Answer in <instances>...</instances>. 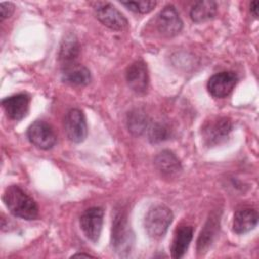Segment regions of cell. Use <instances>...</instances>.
I'll return each mask as SVG.
<instances>
[{
  "label": "cell",
  "instance_id": "obj_18",
  "mask_svg": "<svg viewBox=\"0 0 259 259\" xmlns=\"http://www.w3.org/2000/svg\"><path fill=\"white\" fill-rule=\"evenodd\" d=\"M217 13V3L209 0L195 2L190 9V18L194 22H203L214 17Z\"/></svg>",
  "mask_w": 259,
  "mask_h": 259
},
{
  "label": "cell",
  "instance_id": "obj_15",
  "mask_svg": "<svg viewBox=\"0 0 259 259\" xmlns=\"http://www.w3.org/2000/svg\"><path fill=\"white\" fill-rule=\"evenodd\" d=\"M193 230L190 226H181L176 230L172 247L171 253L173 258H181L187 251L188 246L192 240Z\"/></svg>",
  "mask_w": 259,
  "mask_h": 259
},
{
  "label": "cell",
  "instance_id": "obj_6",
  "mask_svg": "<svg viewBox=\"0 0 259 259\" xmlns=\"http://www.w3.org/2000/svg\"><path fill=\"white\" fill-rule=\"evenodd\" d=\"M65 132L70 141L74 143H81L87 136V123L84 113L78 109H70L64 121Z\"/></svg>",
  "mask_w": 259,
  "mask_h": 259
},
{
  "label": "cell",
  "instance_id": "obj_8",
  "mask_svg": "<svg viewBox=\"0 0 259 259\" xmlns=\"http://www.w3.org/2000/svg\"><path fill=\"white\" fill-rule=\"evenodd\" d=\"M131 237L126 215L123 211H117L112 223V246L118 253L127 252L131 246Z\"/></svg>",
  "mask_w": 259,
  "mask_h": 259
},
{
  "label": "cell",
  "instance_id": "obj_19",
  "mask_svg": "<svg viewBox=\"0 0 259 259\" xmlns=\"http://www.w3.org/2000/svg\"><path fill=\"white\" fill-rule=\"evenodd\" d=\"M148 125V117L147 114L140 110L135 109L131 111L127 115V126L131 133L136 136L142 135Z\"/></svg>",
  "mask_w": 259,
  "mask_h": 259
},
{
  "label": "cell",
  "instance_id": "obj_17",
  "mask_svg": "<svg viewBox=\"0 0 259 259\" xmlns=\"http://www.w3.org/2000/svg\"><path fill=\"white\" fill-rule=\"evenodd\" d=\"M220 226V219L217 215H210L197 240V251L202 254L211 245Z\"/></svg>",
  "mask_w": 259,
  "mask_h": 259
},
{
  "label": "cell",
  "instance_id": "obj_12",
  "mask_svg": "<svg viewBox=\"0 0 259 259\" xmlns=\"http://www.w3.org/2000/svg\"><path fill=\"white\" fill-rule=\"evenodd\" d=\"M128 86L137 93H144L148 88L149 76L145 63L142 61L134 62L126 69L125 73Z\"/></svg>",
  "mask_w": 259,
  "mask_h": 259
},
{
  "label": "cell",
  "instance_id": "obj_10",
  "mask_svg": "<svg viewBox=\"0 0 259 259\" xmlns=\"http://www.w3.org/2000/svg\"><path fill=\"white\" fill-rule=\"evenodd\" d=\"M238 82L237 75L232 71H225L211 76L207 82L208 92L215 98L228 96Z\"/></svg>",
  "mask_w": 259,
  "mask_h": 259
},
{
  "label": "cell",
  "instance_id": "obj_23",
  "mask_svg": "<svg viewBox=\"0 0 259 259\" xmlns=\"http://www.w3.org/2000/svg\"><path fill=\"white\" fill-rule=\"evenodd\" d=\"M14 11V5L11 2H1L0 3V12H1V20L9 17Z\"/></svg>",
  "mask_w": 259,
  "mask_h": 259
},
{
  "label": "cell",
  "instance_id": "obj_4",
  "mask_svg": "<svg viewBox=\"0 0 259 259\" xmlns=\"http://www.w3.org/2000/svg\"><path fill=\"white\" fill-rule=\"evenodd\" d=\"M29 142L38 149L49 150L57 142V136L53 127L44 120H35L27 130Z\"/></svg>",
  "mask_w": 259,
  "mask_h": 259
},
{
  "label": "cell",
  "instance_id": "obj_24",
  "mask_svg": "<svg viewBox=\"0 0 259 259\" xmlns=\"http://www.w3.org/2000/svg\"><path fill=\"white\" fill-rule=\"evenodd\" d=\"M250 11L254 15V17L258 16V1H253L250 4Z\"/></svg>",
  "mask_w": 259,
  "mask_h": 259
},
{
  "label": "cell",
  "instance_id": "obj_22",
  "mask_svg": "<svg viewBox=\"0 0 259 259\" xmlns=\"http://www.w3.org/2000/svg\"><path fill=\"white\" fill-rule=\"evenodd\" d=\"M168 137V130L161 123H155L149 131V139L153 143L161 142Z\"/></svg>",
  "mask_w": 259,
  "mask_h": 259
},
{
  "label": "cell",
  "instance_id": "obj_14",
  "mask_svg": "<svg viewBox=\"0 0 259 259\" xmlns=\"http://www.w3.org/2000/svg\"><path fill=\"white\" fill-rule=\"evenodd\" d=\"M258 222L257 211L253 208H242L236 211L233 221V230L237 234H245L253 230Z\"/></svg>",
  "mask_w": 259,
  "mask_h": 259
},
{
  "label": "cell",
  "instance_id": "obj_9",
  "mask_svg": "<svg viewBox=\"0 0 259 259\" xmlns=\"http://www.w3.org/2000/svg\"><path fill=\"white\" fill-rule=\"evenodd\" d=\"M182 20L173 5L165 6L157 18L158 30L168 37L177 35L182 29Z\"/></svg>",
  "mask_w": 259,
  "mask_h": 259
},
{
  "label": "cell",
  "instance_id": "obj_21",
  "mask_svg": "<svg viewBox=\"0 0 259 259\" xmlns=\"http://www.w3.org/2000/svg\"><path fill=\"white\" fill-rule=\"evenodd\" d=\"M121 4L134 12L148 13L154 9L156 1H127L121 2Z\"/></svg>",
  "mask_w": 259,
  "mask_h": 259
},
{
  "label": "cell",
  "instance_id": "obj_20",
  "mask_svg": "<svg viewBox=\"0 0 259 259\" xmlns=\"http://www.w3.org/2000/svg\"><path fill=\"white\" fill-rule=\"evenodd\" d=\"M79 53V47L76 39H73V36H70L64 40L63 46L60 52V59L63 61L64 65L75 62V59Z\"/></svg>",
  "mask_w": 259,
  "mask_h": 259
},
{
  "label": "cell",
  "instance_id": "obj_7",
  "mask_svg": "<svg viewBox=\"0 0 259 259\" xmlns=\"http://www.w3.org/2000/svg\"><path fill=\"white\" fill-rule=\"evenodd\" d=\"M103 209L101 207H90L80 217V226L84 235L92 242H97L103 224Z\"/></svg>",
  "mask_w": 259,
  "mask_h": 259
},
{
  "label": "cell",
  "instance_id": "obj_1",
  "mask_svg": "<svg viewBox=\"0 0 259 259\" xmlns=\"http://www.w3.org/2000/svg\"><path fill=\"white\" fill-rule=\"evenodd\" d=\"M2 199L8 210L15 217L24 220H34L38 214L36 202L17 185L7 187Z\"/></svg>",
  "mask_w": 259,
  "mask_h": 259
},
{
  "label": "cell",
  "instance_id": "obj_25",
  "mask_svg": "<svg viewBox=\"0 0 259 259\" xmlns=\"http://www.w3.org/2000/svg\"><path fill=\"white\" fill-rule=\"evenodd\" d=\"M74 256H84V257H91V255L89 254H83V253H79V254H75Z\"/></svg>",
  "mask_w": 259,
  "mask_h": 259
},
{
  "label": "cell",
  "instance_id": "obj_11",
  "mask_svg": "<svg viewBox=\"0 0 259 259\" xmlns=\"http://www.w3.org/2000/svg\"><path fill=\"white\" fill-rule=\"evenodd\" d=\"M2 107L9 118L20 120L27 114L29 97L23 93L8 96L2 100Z\"/></svg>",
  "mask_w": 259,
  "mask_h": 259
},
{
  "label": "cell",
  "instance_id": "obj_3",
  "mask_svg": "<svg viewBox=\"0 0 259 259\" xmlns=\"http://www.w3.org/2000/svg\"><path fill=\"white\" fill-rule=\"evenodd\" d=\"M232 131V121L228 117H215L202 126V138L207 146H217L224 142Z\"/></svg>",
  "mask_w": 259,
  "mask_h": 259
},
{
  "label": "cell",
  "instance_id": "obj_13",
  "mask_svg": "<svg viewBox=\"0 0 259 259\" xmlns=\"http://www.w3.org/2000/svg\"><path fill=\"white\" fill-rule=\"evenodd\" d=\"M62 79L64 82L71 85L85 86L90 83L91 74L85 66L72 62L63 65Z\"/></svg>",
  "mask_w": 259,
  "mask_h": 259
},
{
  "label": "cell",
  "instance_id": "obj_16",
  "mask_svg": "<svg viewBox=\"0 0 259 259\" xmlns=\"http://www.w3.org/2000/svg\"><path fill=\"white\" fill-rule=\"evenodd\" d=\"M155 165L159 172L165 176L176 175L181 170L178 158L168 150H165L156 156Z\"/></svg>",
  "mask_w": 259,
  "mask_h": 259
},
{
  "label": "cell",
  "instance_id": "obj_2",
  "mask_svg": "<svg viewBox=\"0 0 259 259\" xmlns=\"http://www.w3.org/2000/svg\"><path fill=\"white\" fill-rule=\"evenodd\" d=\"M173 221V213L169 207L157 204L149 209L145 217V229L153 239L162 238Z\"/></svg>",
  "mask_w": 259,
  "mask_h": 259
},
{
  "label": "cell",
  "instance_id": "obj_5",
  "mask_svg": "<svg viewBox=\"0 0 259 259\" xmlns=\"http://www.w3.org/2000/svg\"><path fill=\"white\" fill-rule=\"evenodd\" d=\"M95 13L98 20L113 30H123L127 27V20L112 4L108 2L95 3Z\"/></svg>",
  "mask_w": 259,
  "mask_h": 259
}]
</instances>
